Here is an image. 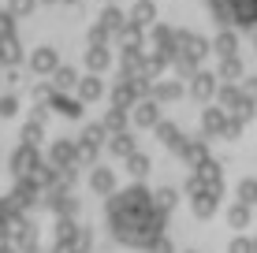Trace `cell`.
I'll use <instances>...</instances> for the list:
<instances>
[{
	"label": "cell",
	"instance_id": "obj_5",
	"mask_svg": "<svg viewBox=\"0 0 257 253\" xmlns=\"http://www.w3.org/2000/svg\"><path fill=\"white\" fill-rule=\"evenodd\" d=\"M242 201H257V182H253V179L242 182Z\"/></svg>",
	"mask_w": 257,
	"mask_h": 253
},
{
	"label": "cell",
	"instance_id": "obj_11",
	"mask_svg": "<svg viewBox=\"0 0 257 253\" xmlns=\"http://www.w3.org/2000/svg\"><path fill=\"white\" fill-rule=\"evenodd\" d=\"M38 67H41V71H45V67H52V56H49V52H41V56H38Z\"/></svg>",
	"mask_w": 257,
	"mask_h": 253
},
{
	"label": "cell",
	"instance_id": "obj_12",
	"mask_svg": "<svg viewBox=\"0 0 257 253\" xmlns=\"http://www.w3.org/2000/svg\"><path fill=\"white\" fill-rule=\"evenodd\" d=\"M246 97H257V82H250V86H246Z\"/></svg>",
	"mask_w": 257,
	"mask_h": 253
},
{
	"label": "cell",
	"instance_id": "obj_1",
	"mask_svg": "<svg viewBox=\"0 0 257 253\" xmlns=\"http://www.w3.org/2000/svg\"><path fill=\"white\" fill-rule=\"evenodd\" d=\"M108 216V231L116 234L119 246L127 249H153V253H164V223H168V212L157 208L153 194L146 186H131L116 194L104 208Z\"/></svg>",
	"mask_w": 257,
	"mask_h": 253
},
{
	"label": "cell",
	"instance_id": "obj_4",
	"mask_svg": "<svg viewBox=\"0 0 257 253\" xmlns=\"http://www.w3.org/2000/svg\"><path fill=\"white\" fill-rule=\"evenodd\" d=\"M93 186L101 190V194H108V190H112V175H108V171H97V175H93Z\"/></svg>",
	"mask_w": 257,
	"mask_h": 253
},
{
	"label": "cell",
	"instance_id": "obj_10",
	"mask_svg": "<svg viewBox=\"0 0 257 253\" xmlns=\"http://www.w3.org/2000/svg\"><path fill=\"white\" fill-rule=\"evenodd\" d=\"M131 171H135V175H146V160H131Z\"/></svg>",
	"mask_w": 257,
	"mask_h": 253
},
{
	"label": "cell",
	"instance_id": "obj_3",
	"mask_svg": "<svg viewBox=\"0 0 257 253\" xmlns=\"http://www.w3.org/2000/svg\"><path fill=\"white\" fill-rule=\"evenodd\" d=\"M30 168H34V153L30 149H19V153H15V171L23 175V171H30Z\"/></svg>",
	"mask_w": 257,
	"mask_h": 253
},
{
	"label": "cell",
	"instance_id": "obj_9",
	"mask_svg": "<svg viewBox=\"0 0 257 253\" xmlns=\"http://www.w3.org/2000/svg\"><path fill=\"white\" fill-rule=\"evenodd\" d=\"M250 249H253L250 238H238V242H235V253H250Z\"/></svg>",
	"mask_w": 257,
	"mask_h": 253
},
{
	"label": "cell",
	"instance_id": "obj_7",
	"mask_svg": "<svg viewBox=\"0 0 257 253\" xmlns=\"http://www.w3.org/2000/svg\"><path fill=\"white\" fill-rule=\"evenodd\" d=\"M246 220H250V212H246V208H235V212H231V223H235V227H242Z\"/></svg>",
	"mask_w": 257,
	"mask_h": 253
},
{
	"label": "cell",
	"instance_id": "obj_13",
	"mask_svg": "<svg viewBox=\"0 0 257 253\" xmlns=\"http://www.w3.org/2000/svg\"><path fill=\"white\" fill-rule=\"evenodd\" d=\"M253 249H257V246H253Z\"/></svg>",
	"mask_w": 257,
	"mask_h": 253
},
{
	"label": "cell",
	"instance_id": "obj_6",
	"mask_svg": "<svg viewBox=\"0 0 257 253\" xmlns=\"http://www.w3.org/2000/svg\"><path fill=\"white\" fill-rule=\"evenodd\" d=\"M220 123H224V116H220V112H209V116H205V127H209V130H220Z\"/></svg>",
	"mask_w": 257,
	"mask_h": 253
},
{
	"label": "cell",
	"instance_id": "obj_8",
	"mask_svg": "<svg viewBox=\"0 0 257 253\" xmlns=\"http://www.w3.org/2000/svg\"><path fill=\"white\" fill-rule=\"evenodd\" d=\"M153 116H157V112L149 108V104H146V108H138V119H146V123H153Z\"/></svg>",
	"mask_w": 257,
	"mask_h": 253
},
{
	"label": "cell",
	"instance_id": "obj_2",
	"mask_svg": "<svg viewBox=\"0 0 257 253\" xmlns=\"http://www.w3.org/2000/svg\"><path fill=\"white\" fill-rule=\"evenodd\" d=\"M209 12L224 26H257V0H209Z\"/></svg>",
	"mask_w": 257,
	"mask_h": 253
}]
</instances>
